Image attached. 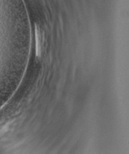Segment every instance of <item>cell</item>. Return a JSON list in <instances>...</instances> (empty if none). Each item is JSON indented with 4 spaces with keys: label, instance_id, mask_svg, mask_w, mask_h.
Listing matches in <instances>:
<instances>
[{
    "label": "cell",
    "instance_id": "1",
    "mask_svg": "<svg viewBox=\"0 0 129 154\" xmlns=\"http://www.w3.org/2000/svg\"><path fill=\"white\" fill-rule=\"evenodd\" d=\"M35 55L38 57L41 56V34L39 28L36 25H35Z\"/></svg>",
    "mask_w": 129,
    "mask_h": 154
}]
</instances>
